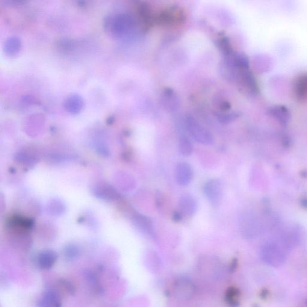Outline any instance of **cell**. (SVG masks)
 Listing matches in <instances>:
<instances>
[{"instance_id":"cell-1","label":"cell","mask_w":307,"mask_h":307,"mask_svg":"<svg viewBox=\"0 0 307 307\" xmlns=\"http://www.w3.org/2000/svg\"><path fill=\"white\" fill-rule=\"evenodd\" d=\"M135 19L127 13H115L108 14L104 19L106 32L111 36L120 39L132 36L136 29Z\"/></svg>"},{"instance_id":"cell-2","label":"cell","mask_w":307,"mask_h":307,"mask_svg":"<svg viewBox=\"0 0 307 307\" xmlns=\"http://www.w3.org/2000/svg\"><path fill=\"white\" fill-rule=\"evenodd\" d=\"M261 256L265 264L273 267H278L285 262L286 254L283 244L276 241H268L263 245Z\"/></svg>"},{"instance_id":"cell-3","label":"cell","mask_w":307,"mask_h":307,"mask_svg":"<svg viewBox=\"0 0 307 307\" xmlns=\"http://www.w3.org/2000/svg\"><path fill=\"white\" fill-rule=\"evenodd\" d=\"M185 124L189 134L197 143L205 146H210L214 143V138L211 133L193 117L190 115L186 117Z\"/></svg>"},{"instance_id":"cell-4","label":"cell","mask_w":307,"mask_h":307,"mask_svg":"<svg viewBox=\"0 0 307 307\" xmlns=\"http://www.w3.org/2000/svg\"><path fill=\"white\" fill-rule=\"evenodd\" d=\"M203 191L206 197L212 205H217L222 197V185L217 179L209 180L203 187Z\"/></svg>"},{"instance_id":"cell-5","label":"cell","mask_w":307,"mask_h":307,"mask_svg":"<svg viewBox=\"0 0 307 307\" xmlns=\"http://www.w3.org/2000/svg\"><path fill=\"white\" fill-rule=\"evenodd\" d=\"M193 172L190 165L181 162L177 165L175 169V179L180 185H187L193 178Z\"/></svg>"},{"instance_id":"cell-6","label":"cell","mask_w":307,"mask_h":307,"mask_svg":"<svg viewBox=\"0 0 307 307\" xmlns=\"http://www.w3.org/2000/svg\"><path fill=\"white\" fill-rule=\"evenodd\" d=\"M37 307H61V298L57 292L47 291L37 303Z\"/></svg>"},{"instance_id":"cell-7","label":"cell","mask_w":307,"mask_h":307,"mask_svg":"<svg viewBox=\"0 0 307 307\" xmlns=\"http://www.w3.org/2000/svg\"><path fill=\"white\" fill-rule=\"evenodd\" d=\"M64 107L71 114L79 113L83 108L84 100L81 96L77 94H71L64 100Z\"/></svg>"},{"instance_id":"cell-8","label":"cell","mask_w":307,"mask_h":307,"mask_svg":"<svg viewBox=\"0 0 307 307\" xmlns=\"http://www.w3.org/2000/svg\"><path fill=\"white\" fill-rule=\"evenodd\" d=\"M179 206L183 213L191 216L196 213L197 203L193 196L189 194H184L180 197Z\"/></svg>"},{"instance_id":"cell-9","label":"cell","mask_w":307,"mask_h":307,"mask_svg":"<svg viewBox=\"0 0 307 307\" xmlns=\"http://www.w3.org/2000/svg\"><path fill=\"white\" fill-rule=\"evenodd\" d=\"M269 114L283 125H287L291 119L290 112L286 106L283 105L273 106L269 109Z\"/></svg>"},{"instance_id":"cell-10","label":"cell","mask_w":307,"mask_h":307,"mask_svg":"<svg viewBox=\"0 0 307 307\" xmlns=\"http://www.w3.org/2000/svg\"><path fill=\"white\" fill-rule=\"evenodd\" d=\"M57 255L52 251H45L40 254L38 258V264L42 270H49L57 261Z\"/></svg>"},{"instance_id":"cell-11","label":"cell","mask_w":307,"mask_h":307,"mask_svg":"<svg viewBox=\"0 0 307 307\" xmlns=\"http://www.w3.org/2000/svg\"><path fill=\"white\" fill-rule=\"evenodd\" d=\"M294 91L297 99L304 100L307 99V74H304L296 79Z\"/></svg>"},{"instance_id":"cell-12","label":"cell","mask_w":307,"mask_h":307,"mask_svg":"<svg viewBox=\"0 0 307 307\" xmlns=\"http://www.w3.org/2000/svg\"><path fill=\"white\" fill-rule=\"evenodd\" d=\"M21 48V41L16 36L8 37L4 44V51L8 56H14L18 54Z\"/></svg>"},{"instance_id":"cell-13","label":"cell","mask_w":307,"mask_h":307,"mask_svg":"<svg viewBox=\"0 0 307 307\" xmlns=\"http://www.w3.org/2000/svg\"><path fill=\"white\" fill-rule=\"evenodd\" d=\"M248 220H244V226L243 228L246 230H250L253 232V234H258L261 231L262 227L261 222L257 220L256 217H248Z\"/></svg>"},{"instance_id":"cell-14","label":"cell","mask_w":307,"mask_h":307,"mask_svg":"<svg viewBox=\"0 0 307 307\" xmlns=\"http://www.w3.org/2000/svg\"><path fill=\"white\" fill-rule=\"evenodd\" d=\"M179 151L182 155L187 157L193 152V146L187 137H181L179 141Z\"/></svg>"},{"instance_id":"cell-15","label":"cell","mask_w":307,"mask_h":307,"mask_svg":"<svg viewBox=\"0 0 307 307\" xmlns=\"http://www.w3.org/2000/svg\"><path fill=\"white\" fill-rule=\"evenodd\" d=\"M234 63L241 70L249 69V60L246 55L240 54L236 55Z\"/></svg>"},{"instance_id":"cell-16","label":"cell","mask_w":307,"mask_h":307,"mask_svg":"<svg viewBox=\"0 0 307 307\" xmlns=\"http://www.w3.org/2000/svg\"><path fill=\"white\" fill-rule=\"evenodd\" d=\"M218 119L222 123H228L232 122L236 119V115L234 114L221 113L217 114Z\"/></svg>"},{"instance_id":"cell-17","label":"cell","mask_w":307,"mask_h":307,"mask_svg":"<svg viewBox=\"0 0 307 307\" xmlns=\"http://www.w3.org/2000/svg\"><path fill=\"white\" fill-rule=\"evenodd\" d=\"M238 297V292L237 289H231L227 292V302L232 304L233 306L235 305L237 303V298Z\"/></svg>"},{"instance_id":"cell-18","label":"cell","mask_w":307,"mask_h":307,"mask_svg":"<svg viewBox=\"0 0 307 307\" xmlns=\"http://www.w3.org/2000/svg\"><path fill=\"white\" fill-rule=\"evenodd\" d=\"M62 285H64V287L66 288L67 290L70 292V293H73V287L72 285L70 284V283L66 281H62Z\"/></svg>"},{"instance_id":"cell-19","label":"cell","mask_w":307,"mask_h":307,"mask_svg":"<svg viewBox=\"0 0 307 307\" xmlns=\"http://www.w3.org/2000/svg\"><path fill=\"white\" fill-rule=\"evenodd\" d=\"M173 220L175 221H179L182 219V215L179 212H175L173 214Z\"/></svg>"}]
</instances>
